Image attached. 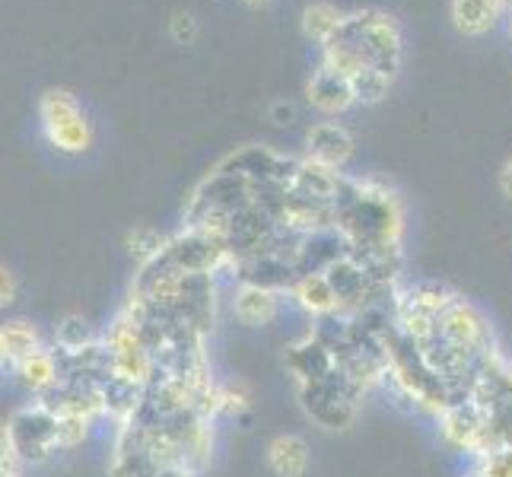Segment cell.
Returning <instances> with one entry per match:
<instances>
[{"instance_id":"obj_1","label":"cell","mask_w":512,"mask_h":477,"mask_svg":"<svg viewBox=\"0 0 512 477\" xmlns=\"http://www.w3.org/2000/svg\"><path fill=\"white\" fill-rule=\"evenodd\" d=\"M334 214H338V233L350 252L401 245L398 198L376 182L344 179L338 201H334Z\"/></svg>"},{"instance_id":"obj_2","label":"cell","mask_w":512,"mask_h":477,"mask_svg":"<svg viewBox=\"0 0 512 477\" xmlns=\"http://www.w3.org/2000/svg\"><path fill=\"white\" fill-rule=\"evenodd\" d=\"M58 427H61L58 411L45 398H39L10 417L4 433V449L13 452L23 465H42L61 449Z\"/></svg>"},{"instance_id":"obj_3","label":"cell","mask_w":512,"mask_h":477,"mask_svg":"<svg viewBox=\"0 0 512 477\" xmlns=\"http://www.w3.org/2000/svg\"><path fill=\"white\" fill-rule=\"evenodd\" d=\"M341 35L357 42L366 51L369 64L379 67L382 74L395 80V74L401 70V58H404V35H401V26L392 13H385V10L350 13Z\"/></svg>"},{"instance_id":"obj_4","label":"cell","mask_w":512,"mask_h":477,"mask_svg":"<svg viewBox=\"0 0 512 477\" xmlns=\"http://www.w3.org/2000/svg\"><path fill=\"white\" fill-rule=\"evenodd\" d=\"M42 134L51 147L67 156H80L93 147V125L74 93L67 90H45L39 99Z\"/></svg>"},{"instance_id":"obj_5","label":"cell","mask_w":512,"mask_h":477,"mask_svg":"<svg viewBox=\"0 0 512 477\" xmlns=\"http://www.w3.org/2000/svg\"><path fill=\"white\" fill-rule=\"evenodd\" d=\"M102 344L109 350L112 376L128 379L137 385H150L156 376V360L144 341V334L137 331L128 312L118 315V322L102 334Z\"/></svg>"},{"instance_id":"obj_6","label":"cell","mask_w":512,"mask_h":477,"mask_svg":"<svg viewBox=\"0 0 512 477\" xmlns=\"http://www.w3.org/2000/svg\"><path fill=\"white\" fill-rule=\"evenodd\" d=\"M436 334L455 347L471 350L474 357H487V353L497 350L493 347V334L484 322V315L474 306H468L465 299H455V303L439 315Z\"/></svg>"},{"instance_id":"obj_7","label":"cell","mask_w":512,"mask_h":477,"mask_svg":"<svg viewBox=\"0 0 512 477\" xmlns=\"http://www.w3.org/2000/svg\"><path fill=\"white\" fill-rule=\"evenodd\" d=\"M353 156V137L338 121H322V125H312L306 134V159L328 169H344Z\"/></svg>"},{"instance_id":"obj_8","label":"cell","mask_w":512,"mask_h":477,"mask_svg":"<svg viewBox=\"0 0 512 477\" xmlns=\"http://www.w3.org/2000/svg\"><path fill=\"white\" fill-rule=\"evenodd\" d=\"M306 99H309L312 109L322 112V115H344L350 105L357 102L350 80L338 77L325 64H319L312 70V77L306 83Z\"/></svg>"},{"instance_id":"obj_9","label":"cell","mask_w":512,"mask_h":477,"mask_svg":"<svg viewBox=\"0 0 512 477\" xmlns=\"http://www.w3.org/2000/svg\"><path fill=\"white\" fill-rule=\"evenodd\" d=\"M13 373L16 379H20L23 388H29L32 395H48V392H55V388L64 382V357H61V350H35L32 357L20 360L13 366Z\"/></svg>"},{"instance_id":"obj_10","label":"cell","mask_w":512,"mask_h":477,"mask_svg":"<svg viewBox=\"0 0 512 477\" xmlns=\"http://www.w3.org/2000/svg\"><path fill=\"white\" fill-rule=\"evenodd\" d=\"M287 369L299 382H315V379H325L328 373H334V369H338V360H334V353L315 338V334H309V338H303L287 350Z\"/></svg>"},{"instance_id":"obj_11","label":"cell","mask_w":512,"mask_h":477,"mask_svg":"<svg viewBox=\"0 0 512 477\" xmlns=\"http://www.w3.org/2000/svg\"><path fill=\"white\" fill-rule=\"evenodd\" d=\"M503 16L500 0H449V20L452 26L468 35V39H481Z\"/></svg>"},{"instance_id":"obj_12","label":"cell","mask_w":512,"mask_h":477,"mask_svg":"<svg viewBox=\"0 0 512 477\" xmlns=\"http://www.w3.org/2000/svg\"><path fill=\"white\" fill-rule=\"evenodd\" d=\"M290 296L296 299V306L309 312L312 318H328V315H341V299L334 293L331 280L325 271L319 274H303L296 280V287L290 290Z\"/></svg>"},{"instance_id":"obj_13","label":"cell","mask_w":512,"mask_h":477,"mask_svg":"<svg viewBox=\"0 0 512 477\" xmlns=\"http://www.w3.org/2000/svg\"><path fill=\"white\" fill-rule=\"evenodd\" d=\"M347 16L350 13H344L341 7L328 4V0H315V4H309L303 10V16H299V29H303V35L312 45L328 48L344 32Z\"/></svg>"},{"instance_id":"obj_14","label":"cell","mask_w":512,"mask_h":477,"mask_svg":"<svg viewBox=\"0 0 512 477\" xmlns=\"http://www.w3.org/2000/svg\"><path fill=\"white\" fill-rule=\"evenodd\" d=\"M233 312L242 325H268L280 312V293L255 284H242L233 296Z\"/></svg>"},{"instance_id":"obj_15","label":"cell","mask_w":512,"mask_h":477,"mask_svg":"<svg viewBox=\"0 0 512 477\" xmlns=\"http://www.w3.org/2000/svg\"><path fill=\"white\" fill-rule=\"evenodd\" d=\"M322 64L344 80H353L357 74H363L366 67H373L366 58V51L353 39H347V35H338L328 48H322Z\"/></svg>"},{"instance_id":"obj_16","label":"cell","mask_w":512,"mask_h":477,"mask_svg":"<svg viewBox=\"0 0 512 477\" xmlns=\"http://www.w3.org/2000/svg\"><path fill=\"white\" fill-rule=\"evenodd\" d=\"M268 462H271L274 474H280V477H303V471L309 465L306 443L299 436H277L268 449Z\"/></svg>"},{"instance_id":"obj_17","label":"cell","mask_w":512,"mask_h":477,"mask_svg":"<svg viewBox=\"0 0 512 477\" xmlns=\"http://www.w3.org/2000/svg\"><path fill=\"white\" fill-rule=\"evenodd\" d=\"M35 350H42V341H39V331L26 322H10L0 331V353H4V363L16 366L20 360L32 357Z\"/></svg>"},{"instance_id":"obj_18","label":"cell","mask_w":512,"mask_h":477,"mask_svg":"<svg viewBox=\"0 0 512 477\" xmlns=\"http://www.w3.org/2000/svg\"><path fill=\"white\" fill-rule=\"evenodd\" d=\"M99 341L102 338L93 331V325L86 322L83 315H64L61 322H58V328H55V344L64 353H80V350L93 347Z\"/></svg>"},{"instance_id":"obj_19","label":"cell","mask_w":512,"mask_h":477,"mask_svg":"<svg viewBox=\"0 0 512 477\" xmlns=\"http://www.w3.org/2000/svg\"><path fill=\"white\" fill-rule=\"evenodd\" d=\"M353 86V96H357V102L363 105H376L388 96V90H392V77L382 74L379 67H366L363 74H357L350 80Z\"/></svg>"},{"instance_id":"obj_20","label":"cell","mask_w":512,"mask_h":477,"mask_svg":"<svg viewBox=\"0 0 512 477\" xmlns=\"http://www.w3.org/2000/svg\"><path fill=\"white\" fill-rule=\"evenodd\" d=\"M166 242L169 239H163L160 233H156V229L140 226V229H134V233L128 236V249H131V255L140 264H150L153 258H160V252L166 249Z\"/></svg>"},{"instance_id":"obj_21","label":"cell","mask_w":512,"mask_h":477,"mask_svg":"<svg viewBox=\"0 0 512 477\" xmlns=\"http://www.w3.org/2000/svg\"><path fill=\"white\" fill-rule=\"evenodd\" d=\"M474 471L481 477H512V446H500V449L481 455Z\"/></svg>"},{"instance_id":"obj_22","label":"cell","mask_w":512,"mask_h":477,"mask_svg":"<svg viewBox=\"0 0 512 477\" xmlns=\"http://www.w3.org/2000/svg\"><path fill=\"white\" fill-rule=\"evenodd\" d=\"M90 427H93V420H86V417H61V427H58V443H61V449L80 446L83 439H86V433H90Z\"/></svg>"},{"instance_id":"obj_23","label":"cell","mask_w":512,"mask_h":477,"mask_svg":"<svg viewBox=\"0 0 512 477\" xmlns=\"http://www.w3.org/2000/svg\"><path fill=\"white\" fill-rule=\"evenodd\" d=\"M169 35L179 45H194V42H198V35H201L198 20H194L191 13H175L169 20Z\"/></svg>"},{"instance_id":"obj_24","label":"cell","mask_w":512,"mask_h":477,"mask_svg":"<svg viewBox=\"0 0 512 477\" xmlns=\"http://www.w3.org/2000/svg\"><path fill=\"white\" fill-rule=\"evenodd\" d=\"M271 118H274V125H290V121L296 118V109L290 102H274Z\"/></svg>"},{"instance_id":"obj_25","label":"cell","mask_w":512,"mask_h":477,"mask_svg":"<svg viewBox=\"0 0 512 477\" xmlns=\"http://www.w3.org/2000/svg\"><path fill=\"white\" fill-rule=\"evenodd\" d=\"M500 191L512 201V156H506V163L500 169Z\"/></svg>"},{"instance_id":"obj_26","label":"cell","mask_w":512,"mask_h":477,"mask_svg":"<svg viewBox=\"0 0 512 477\" xmlns=\"http://www.w3.org/2000/svg\"><path fill=\"white\" fill-rule=\"evenodd\" d=\"M13 296H16V284H13V274L4 268V280H0V299H4V306L13 303Z\"/></svg>"},{"instance_id":"obj_27","label":"cell","mask_w":512,"mask_h":477,"mask_svg":"<svg viewBox=\"0 0 512 477\" xmlns=\"http://www.w3.org/2000/svg\"><path fill=\"white\" fill-rule=\"evenodd\" d=\"M160 477H191V471L185 465H172V468H163Z\"/></svg>"},{"instance_id":"obj_28","label":"cell","mask_w":512,"mask_h":477,"mask_svg":"<svg viewBox=\"0 0 512 477\" xmlns=\"http://www.w3.org/2000/svg\"><path fill=\"white\" fill-rule=\"evenodd\" d=\"M242 4H249V7H264V4H271V0H242Z\"/></svg>"},{"instance_id":"obj_29","label":"cell","mask_w":512,"mask_h":477,"mask_svg":"<svg viewBox=\"0 0 512 477\" xmlns=\"http://www.w3.org/2000/svg\"><path fill=\"white\" fill-rule=\"evenodd\" d=\"M500 4H503V10H506V13L512 16V0H500Z\"/></svg>"},{"instance_id":"obj_30","label":"cell","mask_w":512,"mask_h":477,"mask_svg":"<svg viewBox=\"0 0 512 477\" xmlns=\"http://www.w3.org/2000/svg\"><path fill=\"white\" fill-rule=\"evenodd\" d=\"M509 35H512V16H509Z\"/></svg>"}]
</instances>
